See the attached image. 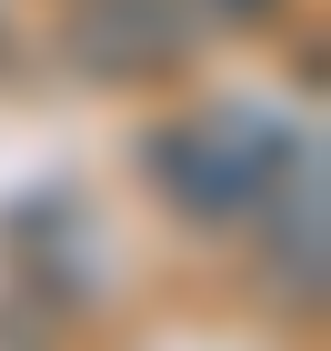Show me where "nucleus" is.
Listing matches in <instances>:
<instances>
[{
    "mask_svg": "<svg viewBox=\"0 0 331 351\" xmlns=\"http://www.w3.org/2000/svg\"><path fill=\"white\" fill-rule=\"evenodd\" d=\"M221 10H231V21H261V10H271V0H221Z\"/></svg>",
    "mask_w": 331,
    "mask_h": 351,
    "instance_id": "obj_4",
    "label": "nucleus"
},
{
    "mask_svg": "<svg viewBox=\"0 0 331 351\" xmlns=\"http://www.w3.org/2000/svg\"><path fill=\"white\" fill-rule=\"evenodd\" d=\"M281 161H291V131H281L271 110H251V101H211V110H181L161 131H140V181L191 231L251 221L261 191L281 181Z\"/></svg>",
    "mask_w": 331,
    "mask_h": 351,
    "instance_id": "obj_1",
    "label": "nucleus"
},
{
    "mask_svg": "<svg viewBox=\"0 0 331 351\" xmlns=\"http://www.w3.org/2000/svg\"><path fill=\"white\" fill-rule=\"evenodd\" d=\"M261 231H271V281L302 311H321V141H291V161H281V181L261 191Z\"/></svg>",
    "mask_w": 331,
    "mask_h": 351,
    "instance_id": "obj_3",
    "label": "nucleus"
},
{
    "mask_svg": "<svg viewBox=\"0 0 331 351\" xmlns=\"http://www.w3.org/2000/svg\"><path fill=\"white\" fill-rule=\"evenodd\" d=\"M60 51L71 71L131 90V81H181L201 51V10L191 0H71L60 21Z\"/></svg>",
    "mask_w": 331,
    "mask_h": 351,
    "instance_id": "obj_2",
    "label": "nucleus"
}]
</instances>
